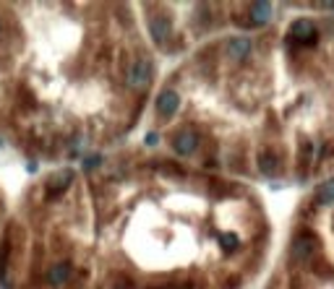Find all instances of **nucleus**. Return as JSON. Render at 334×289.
<instances>
[{
    "mask_svg": "<svg viewBox=\"0 0 334 289\" xmlns=\"http://www.w3.org/2000/svg\"><path fill=\"white\" fill-rule=\"evenodd\" d=\"M144 141H146V146H157V143H159V135H157V133H146Z\"/></svg>",
    "mask_w": 334,
    "mask_h": 289,
    "instance_id": "nucleus-15",
    "label": "nucleus"
},
{
    "mask_svg": "<svg viewBox=\"0 0 334 289\" xmlns=\"http://www.w3.org/2000/svg\"><path fill=\"white\" fill-rule=\"evenodd\" d=\"M196 146H199V133H196V130H188V128L180 130L175 138H173V149H175V154H180V157L193 154Z\"/></svg>",
    "mask_w": 334,
    "mask_h": 289,
    "instance_id": "nucleus-4",
    "label": "nucleus"
},
{
    "mask_svg": "<svg viewBox=\"0 0 334 289\" xmlns=\"http://www.w3.org/2000/svg\"><path fill=\"white\" fill-rule=\"evenodd\" d=\"M316 245L318 240L311 235V232H303L293 240V248H290V255L295 258V261H308V258L316 253Z\"/></svg>",
    "mask_w": 334,
    "mask_h": 289,
    "instance_id": "nucleus-2",
    "label": "nucleus"
},
{
    "mask_svg": "<svg viewBox=\"0 0 334 289\" xmlns=\"http://www.w3.org/2000/svg\"><path fill=\"white\" fill-rule=\"evenodd\" d=\"M251 50H253V42L248 37H235V39L227 42V55H230L235 63H243V60L251 55Z\"/></svg>",
    "mask_w": 334,
    "mask_h": 289,
    "instance_id": "nucleus-5",
    "label": "nucleus"
},
{
    "mask_svg": "<svg viewBox=\"0 0 334 289\" xmlns=\"http://www.w3.org/2000/svg\"><path fill=\"white\" fill-rule=\"evenodd\" d=\"M180 107V97L175 94V91H162V94L157 97V115L159 117H173Z\"/></svg>",
    "mask_w": 334,
    "mask_h": 289,
    "instance_id": "nucleus-7",
    "label": "nucleus"
},
{
    "mask_svg": "<svg viewBox=\"0 0 334 289\" xmlns=\"http://www.w3.org/2000/svg\"><path fill=\"white\" fill-rule=\"evenodd\" d=\"M219 242H222V250H225V253L238 250V235H222Z\"/></svg>",
    "mask_w": 334,
    "mask_h": 289,
    "instance_id": "nucleus-13",
    "label": "nucleus"
},
{
    "mask_svg": "<svg viewBox=\"0 0 334 289\" xmlns=\"http://www.w3.org/2000/svg\"><path fill=\"white\" fill-rule=\"evenodd\" d=\"M99 162H102V157H89L84 162V170H94V167H99Z\"/></svg>",
    "mask_w": 334,
    "mask_h": 289,
    "instance_id": "nucleus-14",
    "label": "nucleus"
},
{
    "mask_svg": "<svg viewBox=\"0 0 334 289\" xmlns=\"http://www.w3.org/2000/svg\"><path fill=\"white\" fill-rule=\"evenodd\" d=\"M290 37L300 44H316V26L308 19H298L290 24Z\"/></svg>",
    "mask_w": 334,
    "mask_h": 289,
    "instance_id": "nucleus-3",
    "label": "nucleus"
},
{
    "mask_svg": "<svg viewBox=\"0 0 334 289\" xmlns=\"http://www.w3.org/2000/svg\"><path fill=\"white\" fill-rule=\"evenodd\" d=\"M316 201L321 206H334V177L321 182V188L316 190Z\"/></svg>",
    "mask_w": 334,
    "mask_h": 289,
    "instance_id": "nucleus-12",
    "label": "nucleus"
},
{
    "mask_svg": "<svg viewBox=\"0 0 334 289\" xmlns=\"http://www.w3.org/2000/svg\"><path fill=\"white\" fill-rule=\"evenodd\" d=\"M149 34H151V39H154L157 44H164V39L170 37V19L162 16V13L151 16L149 19Z\"/></svg>",
    "mask_w": 334,
    "mask_h": 289,
    "instance_id": "nucleus-6",
    "label": "nucleus"
},
{
    "mask_svg": "<svg viewBox=\"0 0 334 289\" xmlns=\"http://www.w3.org/2000/svg\"><path fill=\"white\" fill-rule=\"evenodd\" d=\"M73 182V170H63V172H58L52 180H50V185H47V190H50V195H58V193H63L68 185Z\"/></svg>",
    "mask_w": 334,
    "mask_h": 289,
    "instance_id": "nucleus-9",
    "label": "nucleus"
},
{
    "mask_svg": "<svg viewBox=\"0 0 334 289\" xmlns=\"http://www.w3.org/2000/svg\"><path fill=\"white\" fill-rule=\"evenodd\" d=\"M47 279H50L55 286L66 284V281L71 279V266H68V263H55V266L47 271Z\"/></svg>",
    "mask_w": 334,
    "mask_h": 289,
    "instance_id": "nucleus-11",
    "label": "nucleus"
},
{
    "mask_svg": "<svg viewBox=\"0 0 334 289\" xmlns=\"http://www.w3.org/2000/svg\"><path fill=\"white\" fill-rule=\"evenodd\" d=\"M271 13H274V8H271V3H253L251 6V24L261 26L271 19Z\"/></svg>",
    "mask_w": 334,
    "mask_h": 289,
    "instance_id": "nucleus-10",
    "label": "nucleus"
},
{
    "mask_svg": "<svg viewBox=\"0 0 334 289\" xmlns=\"http://www.w3.org/2000/svg\"><path fill=\"white\" fill-rule=\"evenodd\" d=\"M149 79H151V60H146V57L133 60L131 68H128V76H126L128 86L136 91H144L149 86Z\"/></svg>",
    "mask_w": 334,
    "mask_h": 289,
    "instance_id": "nucleus-1",
    "label": "nucleus"
},
{
    "mask_svg": "<svg viewBox=\"0 0 334 289\" xmlns=\"http://www.w3.org/2000/svg\"><path fill=\"white\" fill-rule=\"evenodd\" d=\"M259 170H261V175H266V177L277 175L280 162H277V154H274V151L261 149V154H259Z\"/></svg>",
    "mask_w": 334,
    "mask_h": 289,
    "instance_id": "nucleus-8",
    "label": "nucleus"
}]
</instances>
